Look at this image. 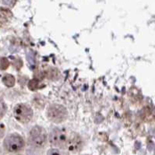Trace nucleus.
<instances>
[{"mask_svg":"<svg viewBox=\"0 0 155 155\" xmlns=\"http://www.w3.org/2000/svg\"><path fill=\"white\" fill-rule=\"evenodd\" d=\"M3 145L7 151L15 153V152L21 150L24 147L25 143L22 137H20L18 134L13 133L6 137V139L4 140Z\"/></svg>","mask_w":155,"mask_h":155,"instance_id":"1","label":"nucleus"},{"mask_svg":"<svg viewBox=\"0 0 155 155\" xmlns=\"http://www.w3.org/2000/svg\"><path fill=\"white\" fill-rule=\"evenodd\" d=\"M13 115L18 122L26 124L31 122L33 118V111L28 104H18L13 109Z\"/></svg>","mask_w":155,"mask_h":155,"instance_id":"2","label":"nucleus"},{"mask_svg":"<svg viewBox=\"0 0 155 155\" xmlns=\"http://www.w3.org/2000/svg\"><path fill=\"white\" fill-rule=\"evenodd\" d=\"M30 142L35 147H43L47 142L45 130L41 126H35L30 132Z\"/></svg>","mask_w":155,"mask_h":155,"instance_id":"3","label":"nucleus"},{"mask_svg":"<svg viewBox=\"0 0 155 155\" xmlns=\"http://www.w3.org/2000/svg\"><path fill=\"white\" fill-rule=\"evenodd\" d=\"M48 118L55 123H60L67 118L66 108L59 104H52L48 109Z\"/></svg>","mask_w":155,"mask_h":155,"instance_id":"4","label":"nucleus"},{"mask_svg":"<svg viewBox=\"0 0 155 155\" xmlns=\"http://www.w3.org/2000/svg\"><path fill=\"white\" fill-rule=\"evenodd\" d=\"M68 139H69V137H68L67 132L63 129L55 128L50 133L49 142L53 146L64 147Z\"/></svg>","mask_w":155,"mask_h":155,"instance_id":"5","label":"nucleus"},{"mask_svg":"<svg viewBox=\"0 0 155 155\" xmlns=\"http://www.w3.org/2000/svg\"><path fill=\"white\" fill-rule=\"evenodd\" d=\"M81 145H82V141L81 138L76 134H73L69 137V139L64 147L66 148L70 152H77L81 149Z\"/></svg>","mask_w":155,"mask_h":155,"instance_id":"6","label":"nucleus"},{"mask_svg":"<svg viewBox=\"0 0 155 155\" xmlns=\"http://www.w3.org/2000/svg\"><path fill=\"white\" fill-rule=\"evenodd\" d=\"M2 82L8 87H11L14 86L15 84V78L13 75L6 74V76H4L2 78Z\"/></svg>","mask_w":155,"mask_h":155,"instance_id":"7","label":"nucleus"},{"mask_svg":"<svg viewBox=\"0 0 155 155\" xmlns=\"http://www.w3.org/2000/svg\"><path fill=\"white\" fill-rule=\"evenodd\" d=\"M9 65V60L6 58L4 57H0V69L5 70L8 68Z\"/></svg>","mask_w":155,"mask_h":155,"instance_id":"8","label":"nucleus"},{"mask_svg":"<svg viewBox=\"0 0 155 155\" xmlns=\"http://www.w3.org/2000/svg\"><path fill=\"white\" fill-rule=\"evenodd\" d=\"M6 112V105L3 101L0 98V119H2Z\"/></svg>","mask_w":155,"mask_h":155,"instance_id":"9","label":"nucleus"},{"mask_svg":"<svg viewBox=\"0 0 155 155\" xmlns=\"http://www.w3.org/2000/svg\"><path fill=\"white\" fill-rule=\"evenodd\" d=\"M48 155H61V153L57 149H51L48 151Z\"/></svg>","mask_w":155,"mask_h":155,"instance_id":"10","label":"nucleus"},{"mask_svg":"<svg viewBox=\"0 0 155 155\" xmlns=\"http://www.w3.org/2000/svg\"><path fill=\"white\" fill-rule=\"evenodd\" d=\"M5 135V126L2 124H0V138L4 137Z\"/></svg>","mask_w":155,"mask_h":155,"instance_id":"11","label":"nucleus"},{"mask_svg":"<svg viewBox=\"0 0 155 155\" xmlns=\"http://www.w3.org/2000/svg\"><path fill=\"white\" fill-rule=\"evenodd\" d=\"M19 155H21V154H19Z\"/></svg>","mask_w":155,"mask_h":155,"instance_id":"12","label":"nucleus"}]
</instances>
